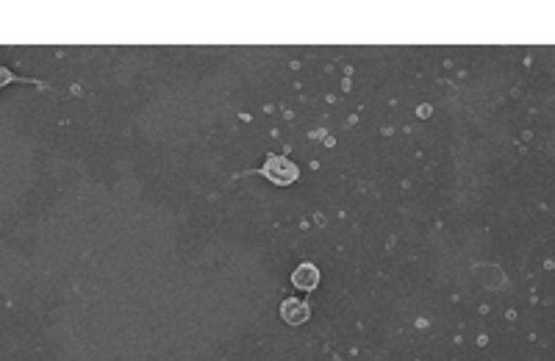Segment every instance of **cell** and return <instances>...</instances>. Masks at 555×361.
I'll list each match as a JSON object with an SVG mask.
<instances>
[{
  "label": "cell",
  "mask_w": 555,
  "mask_h": 361,
  "mask_svg": "<svg viewBox=\"0 0 555 361\" xmlns=\"http://www.w3.org/2000/svg\"><path fill=\"white\" fill-rule=\"evenodd\" d=\"M261 173H264L272 184H278V186H286V184H295V181H297V167H295L289 159H281V156L267 159V164H264Z\"/></svg>",
  "instance_id": "obj_1"
},
{
  "label": "cell",
  "mask_w": 555,
  "mask_h": 361,
  "mask_svg": "<svg viewBox=\"0 0 555 361\" xmlns=\"http://www.w3.org/2000/svg\"><path fill=\"white\" fill-rule=\"evenodd\" d=\"M281 314H284V320H286L289 325H300V322H306V320H308L311 309H308V303H306V300H295V298H289V300H284Z\"/></svg>",
  "instance_id": "obj_2"
},
{
  "label": "cell",
  "mask_w": 555,
  "mask_h": 361,
  "mask_svg": "<svg viewBox=\"0 0 555 361\" xmlns=\"http://www.w3.org/2000/svg\"><path fill=\"white\" fill-rule=\"evenodd\" d=\"M292 283L297 289H306V292H311V289L319 283V270L314 264H300L295 272H292Z\"/></svg>",
  "instance_id": "obj_3"
}]
</instances>
